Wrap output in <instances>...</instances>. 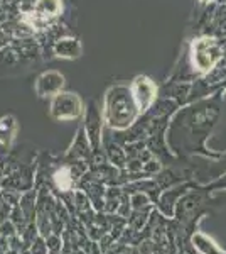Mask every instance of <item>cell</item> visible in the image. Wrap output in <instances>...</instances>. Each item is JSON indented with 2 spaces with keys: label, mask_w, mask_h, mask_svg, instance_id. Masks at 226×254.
<instances>
[{
  "label": "cell",
  "mask_w": 226,
  "mask_h": 254,
  "mask_svg": "<svg viewBox=\"0 0 226 254\" xmlns=\"http://www.w3.org/2000/svg\"><path fill=\"white\" fill-rule=\"evenodd\" d=\"M140 110L135 102L130 85L115 83L105 93L103 119L105 124L113 130L130 129L140 117Z\"/></svg>",
  "instance_id": "cell-1"
},
{
  "label": "cell",
  "mask_w": 226,
  "mask_h": 254,
  "mask_svg": "<svg viewBox=\"0 0 226 254\" xmlns=\"http://www.w3.org/2000/svg\"><path fill=\"white\" fill-rule=\"evenodd\" d=\"M226 39L216 36H199L189 46V58L196 75L206 76L223 61L226 53Z\"/></svg>",
  "instance_id": "cell-2"
},
{
  "label": "cell",
  "mask_w": 226,
  "mask_h": 254,
  "mask_svg": "<svg viewBox=\"0 0 226 254\" xmlns=\"http://www.w3.org/2000/svg\"><path fill=\"white\" fill-rule=\"evenodd\" d=\"M85 112V104L78 93L59 92L51 98L49 104V116L54 121H76Z\"/></svg>",
  "instance_id": "cell-3"
},
{
  "label": "cell",
  "mask_w": 226,
  "mask_h": 254,
  "mask_svg": "<svg viewBox=\"0 0 226 254\" xmlns=\"http://www.w3.org/2000/svg\"><path fill=\"white\" fill-rule=\"evenodd\" d=\"M132 92H134V97H135V102L138 105V110L140 114H147L149 110L152 109V105L157 102V95H159V88L155 85V81L149 78L145 75H138L132 83Z\"/></svg>",
  "instance_id": "cell-4"
},
{
  "label": "cell",
  "mask_w": 226,
  "mask_h": 254,
  "mask_svg": "<svg viewBox=\"0 0 226 254\" xmlns=\"http://www.w3.org/2000/svg\"><path fill=\"white\" fill-rule=\"evenodd\" d=\"M105 119L101 116L100 107L94 100H88L85 109V130L90 139V144L94 149V153L100 151L101 144V129H103Z\"/></svg>",
  "instance_id": "cell-5"
},
{
  "label": "cell",
  "mask_w": 226,
  "mask_h": 254,
  "mask_svg": "<svg viewBox=\"0 0 226 254\" xmlns=\"http://www.w3.org/2000/svg\"><path fill=\"white\" fill-rule=\"evenodd\" d=\"M64 76L61 75L59 71H54V69H49V71H43L41 75L36 78V93L41 98H52L56 93L63 92L64 88Z\"/></svg>",
  "instance_id": "cell-6"
},
{
  "label": "cell",
  "mask_w": 226,
  "mask_h": 254,
  "mask_svg": "<svg viewBox=\"0 0 226 254\" xmlns=\"http://www.w3.org/2000/svg\"><path fill=\"white\" fill-rule=\"evenodd\" d=\"M83 53V46H81L80 39L73 38V36H64V38L57 39L52 46V55L56 58L63 60H76Z\"/></svg>",
  "instance_id": "cell-7"
},
{
  "label": "cell",
  "mask_w": 226,
  "mask_h": 254,
  "mask_svg": "<svg viewBox=\"0 0 226 254\" xmlns=\"http://www.w3.org/2000/svg\"><path fill=\"white\" fill-rule=\"evenodd\" d=\"M17 132V121L14 116H3L0 119V146L10 147Z\"/></svg>",
  "instance_id": "cell-8"
},
{
  "label": "cell",
  "mask_w": 226,
  "mask_h": 254,
  "mask_svg": "<svg viewBox=\"0 0 226 254\" xmlns=\"http://www.w3.org/2000/svg\"><path fill=\"white\" fill-rule=\"evenodd\" d=\"M90 147H91V144H90V139L86 136V130L83 127V129L78 130L76 139H75V142H73L71 149H69L68 156L75 158V159H85L90 156Z\"/></svg>",
  "instance_id": "cell-9"
},
{
  "label": "cell",
  "mask_w": 226,
  "mask_h": 254,
  "mask_svg": "<svg viewBox=\"0 0 226 254\" xmlns=\"http://www.w3.org/2000/svg\"><path fill=\"white\" fill-rule=\"evenodd\" d=\"M34 12L46 19L56 20L63 12V2L61 0H38L34 7Z\"/></svg>",
  "instance_id": "cell-10"
},
{
  "label": "cell",
  "mask_w": 226,
  "mask_h": 254,
  "mask_svg": "<svg viewBox=\"0 0 226 254\" xmlns=\"http://www.w3.org/2000/svg\"><path fill=\"white\" fill-rule=\"evenodd\" d=\"M106 154H108L110 161L113 163L115 166L122 168L125 166V151L122 149L118 144H108V147H106Z\"/></svg>",
  "instance_id": "cell-11"
},
{
  "label": "cell",
  "mask_w": 226,
  "mask_h": 254,
  "mask_svg": "<svg viewBox=\"0 0 226 254\" xmlns=\"http://www.w3.org/2000/svg\"><path fill=\"white\" fill-rule=\"evenodd\" d=\"M198 2L201 3V5H209V3H213L215 0H198Z\"/></svg>",
  "instance_id": "cell-12"
},
{
  "label": "cell",
  "mask_w": 226,
  "mask_h": 254,
  "mask_svg": "<svg viewBox=\"0 0 226 254\" xmlns=\"http://www.w3.org/2000/svg\"><path fill=\"white\" fill-rule=\"evenodd\" d=\"M218 5H226V0H218Z\"/></svg>",
  "instance_id": "cell-13"
},
{
  "label": "cell",
  "mask_w": 226,
  "mask_h": 254,
  "mask_svg": "<svg viewBox=\"0 0 226 254\" xmlns=\"http://www.w3.org/2000/svg\"><path fill=\"white\" fill-rule=\"evenodd\" d=\"M225 90H226V87H225Z\"/></svg>",
  "instance_id": "cell-14"
}]
</instances>
